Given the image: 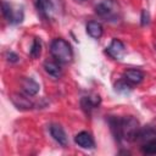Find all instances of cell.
<instances>
[{
	"instance_id": "obj_1",
	"label": "cell",
	"mask_w": 156,
	"mask_h": 156,
	"mask_svg": "<svg viewBox=\"0 0 156 156\" xmlns=\"http://www.w3.org/2000/svg\"><path fill=\"white\" fill-rule=\"evenodd\" d=\"M111 130L118 141H135V138L140 130L139 122L133 116L127 117H112L108 119Z\"/></svg>"
},
{
	"instance_id": "obj_2",
	"label": "cell",
	"mask_w": 156,
	"mask_h": 156,
	"mask_svg": "<svg viewBox=\"0 0 156 156\" xmlns=\"http://www.w3.org/2000/svg\"><path fill=\"white\" fill-rule=\"evenodd\" d=\"M50 52L58 63H69L73 58V50L68 41L62 38H56L50 44Z\"/></svg>"
},
{
	"instance_id": "obj_3",
	"label": "cell",
	"mask_w": 156,
	"mask_h": 156,
	"mask_svg": "<svg viewBox=\"0 0 156 156\" xmlns=\"http://www.w3.org/2000/svg\"><path fill=\"white\" fill-rule=\"evenodd\" d=\"M135 141L139 144V147L145 155H156V130L152 128L140 129Z\"/></svg>"
},
{
	"instance_id": "obj_4",
	"label": "cell",
	"mask_w": 156,
	"mask_h": 156,
	"mask_svg": "<svg viewBox=\"0 0 156 156\" xmlns=\"http://www.w3.org/2000/svg\"><path fill=\"white\" fill-rule=\"evenodd\" d=\"M106 54L115 60H119L126 54V46L119 39H112L111 44L106 48Z\"/></svg>"
},
{
	"instance_id": "obj_5",
	"label": "cell",
	"mask_w": 156,
	"mask_h": 156,
	"mask_svg": "<svg viewBox=\"0 0 156 156\" xmlns=\"http://www.w3.org/2000/svg\"><path fill=\"white\" fill-rule=\"evenodd\" d=\"M27 96L22 95V94H18V93H15V94L11 95V101L18 110H32L34 107V104Z\"/></svg>"
},
{
	"instance_id": "obj_6",
	"label": "cell",
	"mask_w": 156,
	"mask_h": 156,
	"mask_svg": "<svg viewBox=\"0 0 156 156\" xmlns=\"http://www.w3.org/2000/svg\"><path fill=\"white\" fill-rule=\"evenodd\" d=\"M144 77H145L144 72L138 68H128L123 72V79H126L132 85H136V84L141 83Z\"/></svg>"
},
{
	"instance_id": "obj_7",
	"label": "cell",
	"mask_w": 156,
	"mask_h": 156,
	"mask_svg": "<svg viewBox=\"0 0 156 156\" xmlns=\"http://www.w3.org/2000/svg\"><path fill=\"white\" fill-rule=\"evenodd\" d=\"M35 1H37L38 11L41 13V16L48 20H51L55 13V7L52 1L51 0H35Z\"/></svg>"
},
{
	"instance_id": "obj_8",
	"label": "cell",
	"mask_w": 156,
	"mask_h": 156,
	"mask_svg": "<svg viewBox=\"0 0 156 156\" xmlns=\"http://www.w3.org/2000/svg\"><path fill=\"white\" fill-rule=\"evenodd\" d=\"M50 134L54 138V140L57 141L61 146H63V147L67 146V144H68L67 135H66V132L63 130V128L61 126H58V124H51L50 126Z\"/></svg>"
},
{
	"instance_id": "obj_9",
	"label": "cell",
	"mask_w": 156,
	"mask_h": 156,
	"mask_svg": "<svg viewBox=\"0 0 156 156\" xmlns=\"http://www.w3.org/2000/svg\"><path fill=\"white\" fill-rule=\"evenodd\" d=\"M74 143L78 146H80L82 149H93L95 146L94 139L90 135V133H88V132H79L74 136Z\"/></svg>"
},
{
	"instance_id": "obj_10",
	"label": "cell",
	"mask_w": 156,
	"mask_h": 156,
	"mask_svg": "<svg viewBox=\"0 0 156 156\" xmlns=\"http://www.w3.org/2000/svg\"><path fill=\"white\" fill-rule=\"evenodd\" d=\"M21 87H22L23 93L26 95H28V96L37 95L38 91H39V89H40L39 84L34 79H32V78H23L21 80Z\"/></svg>"
},
{
	"instance_id": "obj_11",
	"label": "cell",
	"mask_w": 156,
	"mask_h": 156,
	"mask_svg": "<svg viewBox=\"0 0 156 156\" xmlns=\"http://www.w3.org/2000/svg\"><path fill=\"white\" fill-rule=\"evenodd\" d=\"M101 99L99 95H88V96H83L80 100V106L85 112H90L93 108L98 107L100 104Z\"/></svg>"
},
{
	"instance_id": "obj_12",
	"label": "cell",
	"mask_w": 156,
	"mask_h": 156,
	"mask_svg": "<svg viewBox=\"0 0 156 156\" xmlns=\"http://www.w3.org/2000/svg\"><path fill=\"white\" fill-rule=\"evenodd\" d=\"M43 67H44L45 72H46L50 77H52V78H55V79L61 78V76H62V69H61V67H60V65H58L57 61H45L44 65H43Z\"/></svg>"
},
{
	"instance_id": "obj_13",
	"label": "cell",
	"mask_w": 156,
	"mask_h": 156,
	"mask_svg": "<svg viewBox=\"0 0 156 156\" xmlns=\"http://www.w3.org/2000/svg\"><path fill=\"white\" fill-rule=\"evenodd\" d=\"M1 6H2V15L4 17L10 22V23H17V22H21L22 21V16H18V15H15L11 5L9 2H6L5 0H2L1 2Z\"/></svg>"
},
{
	"instance_id": "obj_14",
	"label": "cell",
	"mask_w": 156,
	"mask_h": 156,
	"mask_svg": "<svg viewBox=\"0 0 156 156\" xmlns=\"http://www.w3.org/2000/svg\"><path fill=\"white\" fill-rule=\"evenodd\" d=\"M87 33L94 38V39H99L102 33H104V28H102V24L98 21H90L88 22L87 24Z\"/></svg>"
},
{
	"instance_id": "obj_15",
	"label": "cell",
	"mask_w": 156,
	"mask_h": 156,
	"mask_svg": "<svg viewBox=\"0 0 156 156\" xmlns=\"http://www.w3.org/2000/svg\"><path fill=\"white\" fill-rule=\"evenodd\" d=\"M112 6H113V2L111 0H102L95 6V12L101 17H106V16L111 15Z\"/></svg>"
},
{
	"instance_id": "obj_16",
	"label": "cell",
	"mask_w": 156,
	"mask_h": 156,
	"mask_svg": "<svg viewBox=\"0 0 156 156\" xmlns=\"http://www.w3.org/2000/svg\"><path fill=\"white\" fill-rule=\"evenodd\" d=\"M40 54H41V40L39 38H34L30 50H29V55L33 58H38L40 56Z\"/></svg>"
},
{
	"instance_id": "obj_17",
	"label": "cell",
	"mask_w": 156,
	"mask_h": 156,
	"mask_svg": "<svg viewBox=\"0 0 156 156\" xmlns=\"http://www.w3.org/2000/svg\"><path fill=\"white\" fill-rule=\"evenodd\" d=\"M116 90L117 91H121V93H128L132 90V84L128 83L126 79L123 80H119L116 83Z\"/></svg>"
},
{
	"instance_id": "obj_18",
	"label": "cell",
	"mask_w": 156,
	"mask_h": 156,
	"mask_svg": "<svg viewBox=\"0 0 156 156\" xmlns=\"http://www.w3.org/2000/svg\"><path fill=\"white\" fill-rule=\"evenodd\" d=\"M6 60L9 61V62H11V63H15V62H17L18 61V55L16 54V52H13V51H7L6 52Z\"/></svg>"
},
{
	"instance_id": "obj_19",
	"label": "cell",
	"mask_w": 156,
	"mask_h": 156,
	"mask_svg": "<svg viewBox=\"0 0 156 156\" xmlns=\"http://www.w3.org/2000/svg\"><path fill=\"white\" fill-rule=\"evenodd\" d=\"M147 23H149V15H147V12L144 10V11L141 12V24L145 26V24H147Z\"/></svg>"
},
{
	"instance_id": "obj_20",
	"label": "cell",
	"mask_w": 156,
	"mask_h": 156,
	"mask_svg": "<svg viewBox=\"0 0 156 156\" xmlns=\"http://www.w3.org/2000/svg\"><path fill=\"white\" fill-rule=\"evenodd\" d=\"M80 1H84V0H80Z\"/></svg>"
},
{
	"instance_id": "obj_21",
	"label": "cell",
	"mask_w": 156,
	"mask_h": 156,
	"mask_svg": "<svg viewBox=\"0 0 156 156\" xmlns=\"http://www.w3.org/2000/svg\"><path fill=\"white\" fill-rule=\"evenodd\" d=\"M155 48H156V46H155Z\"/></svg>"
}]
</instances>
